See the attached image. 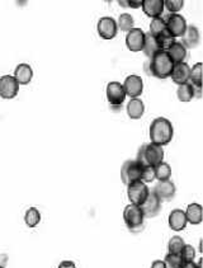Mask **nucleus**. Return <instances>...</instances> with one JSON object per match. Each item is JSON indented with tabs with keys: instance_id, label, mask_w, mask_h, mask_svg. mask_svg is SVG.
<instances>
[{
	"instance_id": "obj_31",
	"label": "nucleus",
	"mask_w": 203,
	"mask_h": 268,
	"mask_svg": "<svg viewBox=\"0 0 203 268\" xmlns=\"http://www.w3.org/2000/svg\"><path fill=\"white\" fill-rule=\"evenodd\" d=\"M184 245H186V243H184L183 238L179 237V235H175V237H173L172 239L169 240V243H168V251L172 254H180Z\"/></svg>"
},
{
	"instance_id": "obj_39",
	"label": "nucleus",
	"mask_w": 203,
	"mask_h": 268,
	"mask_svg": "<svg viewBox=\"0 0 203 268\" xmlns=\"http://www.w3.org/2000/svg\"><path fill=\"white\" fill-rule=\"evenodd\" d=\"M150 268H165L164 261H161V259H156V261L152 262Z\"/></svg>"
},
{
	"instance_id": "obj_3",
	"label": "nucleus",
	"mask_w": 203,
	"mask_h": 268,
	"mask_svg": "<svg viewBox=\"0 0 203 268\" xmlns=\"http://www.w3.org/2000/svg\"><path fill=\"white\" fill-rule=\"evenodd\" d=\"M135 160L143 167H155L164 162V147L152 143L144 144L138 149Z\"/></svg>"
},
{
	"instance_id": "obj_36",
	"label": "nucleus",
	"mask_w": 203,
	"mask_h": 268,
	"mask_svg": "<svg viewBox=\"0 0 203 268\" xmlns=\"http://www.w3.org/2000/svg\"><path fill=\"white\" fill-rule=\"evenodd\" d=\"M118 3L121 7L133 8V9L141 8V5H143V0H119Z\"/></svg>"
},
{
	"instance_id": "obj_7",
	"label": "nucleus",
	"mask_w": 203,
	"mask_h": 268,
	"mask_svg": "<svg viewBox=\"0 0 203 268\" xmlns=\"http://www.w3.org/2000/svg\"><path fill=\"white\" fill-rule=\"evenodd\" d=\"M107 101L112 107H119L126 101L124 85L119 82H109L106 89Z\"/></svg>"
},
{
	"instance_id": "obj_13",
	"label": "nucleus",
	"mask_w": 203,
	"mask_h": 268,
	"mask_svg": "<svg viewBox=\"0 0 203 268\" xmlns=\"http://www.w3.org/2000/svg\"><path fill=\"white\" fill-rule=\"evenodd\" d=\"M152 192L159 197V200L161 202H164V201H170L174 198L175 194H177V187H175L174 182H172L169 179V181L157 182L155 184Z\"/></svg>"
},
{
	"instance_id": "obj_29",
	"label": "nucleus",
	"mask_w": 203,
	"mask_h": 268,
	"mask_svg": "<svg viewBox=\"0 0 203 268\" xmlns=\"http://www.w3.org/2000/svg\"><path fill=\"white\" fill-rule=\"evenodd\" d=\"M165 31H167V23H165L164 18L159 17V18H154V20H151L150 31H149V33L152 34V36H155V37H159L160 34L164 33Z\"/></svg>"
},
{
	"instance_id": "obj_37",
	"label": "nucleus",
	"mask_w": 203,
	"mask_h": 268,
	"mask_svg": "<svg viewBox=\"0 0 203 268\" xmlns=\"http://www.w3.org/2000/svg\"><path fill=\"white\" fill-rule=\"evenodd\" d=\"M57 268H76V264L73 261H63Z\"/></svg>"
},
{
	"instance_id": "obj_4",
	"label": "nucleus",
	"mask_w": 203,
	"mask_h": 268,
	"mask_svg": "<svg viewBox=\"0 0 203 268\" xmlns=\"http://www.w3.org/2000/svg\"><path fill=\"white\" fill-rule=\"evenodd\" d=\"M124 221L131 232L143 229L145 224V215L140 206L132 205V203L127 205L124 210Z\"/></svg>"
},
{
	"instance_id": "obj_1",
	"label": "nucleus",
	"mask_w": 203,
	"mask_h": 268,
	"mask_svg": "<svg viewBox=\"0 0 203 268\" xmlns=\"http://www.w3.org/2000/svg\"><path fill=\"white\" fill-rule=\"evenodd\" d=\"M150 143L156 144L159 146H165L173 140L174 136V127L172 122L165 117H157L151 122L149 128Z\"/></svg>"
},
{
	"instance_id": "obj_8",
	"label": "nucleus",
	"mask_w": 203,
	"mask_h": 268,
	"mask_svg": "<svg viewBox=\"0 0 203 268\" xmlns=\"http://www.w3.org/2000/svg\"><path fill=\"white\" fill-rule=\"evenodd\" d=\"M164 20L165 23H167V31L169 32L173 39H178V37L183 36L187 27H188L186 18L181 14H169Z\"/></svg>"
},
{
	"instance_id": "obj_25",
	"label": "nucleus",
	"mask_w": 203,
	"mask_h": 268,
	"mask_svg": "<svg viewBox=\"0 0 203 268\" xmlns=\"http://www.w3.org/2000/svg\"><path fill=\"white\" fill-rule=\"evenodd\" d=\"M177 97L183 103H188V102H191L194 98V87L191 83L178 85Z\"/></svg>"
},
{
	"instance_id": "obj_35",
	"label": "nucleus",
	"mask_w": 203,
	"mask_h": 268,
	"mask_svg": "<svg viewBox=\"0 0 203 268\" xmlns=\"http://www.w3.org/2000/svg\"><path fill=\"white\" fill-rule=\"evenodd\" d=\"M155 179V173H154V167H144L143 169V176H141V182L144 183H150Z\"/></svg>"
},
{
	"instance_id": "obj_33",
	"label": "nucleus",
	"mask_w": 203,
	"mask_h": 268,
	"mask_svg": "<svg viewBox=\"0 0 203 268\" xmlns=\"http://www.w3.org/2000/svg\"><path fill=\"white\" fill-rule=\"evenodd\" d=\"M157 42H159L160 50H161V51H167L168 49H169L170 46H172L173 44H174L175 39H173V37L170 36L169 32L165 31L164 33L160 34V36L157 37Z\"/></svg>"
},
{
	"instance_id": "obj_14",
	"label": "nucleus",
	"mask_w": 203,
	"mask_h": 268,
	"mask_svg": "<svg viewBox=\"0 0 203 268\" xmlns=\"http://www.w3.org/2000/svg\"><path fill=\"white\" fill-rule=\"evenodd\" d=\"M140 207L141 210H143L144 215H145V219L155 218V216L160 213V208H161V201L159 200V197H157L154 192L150 191V194H149L146 201L140 206Z\"/></svg>"
},
{
	"instance_id": "obj_30",
	"label": "nucleus",
	"mask_w": 203,
	"mask_h": 268,
	"mask_svg": "<svg viewBox=\"0 0 203 268\" xmlns=\"http://www.w3.org/2000/svg\"><path fill=\"white\" fill-rule=\"evenodd\" d=\"M186 262L183 261L180 254L168 253L164 258L165 268H183Z\"/></svg>"
},
{
	"instance_id": "obj_22",
	"label": "nucleus",
	"mask_w": 203,
	"mask_h": 268,
	"mask_svg": "<svg viewBox=\"0 0 203 268\" xmlns=\"http://www.w3.org/2000/svg\"><path fill=\"white\" fill-rule=\"evenodd\" d=\"M187 51L188 50H187L186 47L180 44V42L175 41L174 44L169 47V49L165 51V52L169 55V58L172 59L173 63L179 64V63H184V61H186Z\"/></svg>"
},
{
	"instance_id": "obj_23",
	"label": "nucleus",
	"mask_w": 203,
	"mask_h": 268,
	"mask_svg": "<svg viewBox=\"0 0 203 268\" xmlns=\"http://www.w3.org/2000/svg\"><path fill=\"white\" fill-rule=\"evenodd\" d=\"M143 51L148 58H151V56H154L156 52L161 51L160 50L159 42H157V37L152 36L149 32L145 33V44H144Z\"/></svg>"
},
{
	"instance_id": "obj_26",
	"label": "nucleus",
	"mask_w": 203,
	"mask_h": 268,
	"mask_svg": "<svg viewBox=\"0 0 203 268\" xmlns=\"http://www.w3.org/2000/svg\"><path fill=\"white\" fill-rule=\"evenodd\" d=\"M25 222L28 227H36L41 222V213L38 208L29 207L25 214Z\"/></svg>"
},
{
	"instance_id": "obj_28",
	"label": "nucleus",
	"mask_w": 203,
	"mask_h": 268,
	"mask_svg": "<svg viewBox=\"0 0 203 268\" xmlns=\"http://www.w3.org/2000/svg\"><path fill=\"white\" fill-rule=\"evenodd\" d=\"M117 26H118V29H121L122 32L128 33L131 29L135 28V20H133V17L130 13H124V14L119 15L118 21H117Z\"/></svg>"
},
{
	"instance_id": "obj_38",
	"label": "nucleus",
	"mask_w": 203,
	"mask_h": 268,
	"mask_svg": "<svg viewBox=\"0 0 203 268\" xmlns=\"http://www.w3.org/2000/svg\"><path fill=\"white\" fill-rule=\"evenodd\" d=\"M183 268H202L201 261H199L198 263H196V262H187V263H184Z\"/></svg>"
},
{
	"instance_id": "obj_2",
	"label": "nucleus",
	"mask_w": 203,
	"mask_h": 268,
	"mask_svg": "<svg viewBox=\"0 0 203 268\" xmlns=\"http://www.w3.org/2000/svg\"><path fill=\"white\" fill-rule=\"evenodd\" d=\"M148 68L149 74L152 76L157 78V79H167L172 75L174 63L165 51H159L154 56H151L150 61L148 63Z\"/></svg>"
},
{
	"instance_id": "obj_21",
	"label": "nucleus",
	"mask_w": 203,
	"mask_h": 268,
	"mask_svg": "<svg viewBox=\"0 0 203 268\" xmlns=\"http://www.w3.org/2000/svg\"><path fill=\"white\" fill-rule=\"evenodd\" d=\"M184 214H186L187 222H189V224L199 225L202 222V206L199 203H189Z\"/></svg>"
},
{
	"instance_id": "obj_15",
	"label": "nucleus",
	"mask_w": 203,
	"mask_h": 268,
	"mask_svg": "<svg viewBox=\"0 0 203 268\" xmlns=\"http://www.w3.org/2000/svg\"><path fill=\"white\" fill-rule=\"evenodd\" d=\"M199 42H201V33H199L198 27L193 25L187 27L186 32H184V34L181 36L180 44L188 50V49H196V47L199 45Z\"/></svg>"
},
{
	"instance_id": "obj_6",
	"label": "nucleus",
	"mask_w": 203,
	"mask_h": 268,
	"mask_svg": "<svg viewBox=\"0 0 203 268\" xmlns=\"http://www.w3.org/2000/svg\"><path fill=\"white\" fill-rule=\"evenodd\" d=\"M150 189L146 186V183L138 181L135 183H131L127 186V197L130 200V203L136 206H141L148 198Z\"/></svg>"
},
{
	"instance_id": "obj_11",
	"label": "nucleus",
	"mask_w": 203,
	"mask_h": 268,
	"mask_svg": "<svg viewBox=\"0 0 203 268\" xmlns=\"http://www.w3.org/2000/svg\"><path fill=\"white\" fill-rule=\"evenodd\" d=\"M124 89L126 93V97L138 98L144 93V80L140 75H128L124 82Z\"/></svg>"
},
{
	"instance_id": "obj_27",
	"label": "nucleus",
	"mask_w": 203,
	"mask_h": 268,
	"mask_svg": "<svg viewBox=\"0 0 203 268\" xmlns=\"http://www.w3.org/2000/svg\"><path fill=\"white\" fill-rule=\"evenodd\" d=\"M189 83L194 88H202V63L194 64L189 73Z\"/></svg>"
},
{
	"instance_id": "obj_16",
	"label": "nucleus",
	"mask_w": 203,
	"mask_h": 268,
	"mask_svg": "<svg viewBox=\"0 0 203 268\" xmlns=\"http://www.w3.org/2000/svg\"><path fill=\"white\" fill-rule=\"evenodd\" d=\"M141 8H143L144 13L149 18H151V20L163 17V13H164V0H143Z\"/></svg>"
},
{
	"instance_id": "obj_9",
	"label": "nucleus",
	"mask_w": 203,
	"mask_h": 268,
	"mask_svg": "<svg viewBox=\"0 0 203 268\" xmlns=\"http://www.w3.org/2000/svg\"><path fill=\"white\" fill-rule=\"evenodd\" d=\"M98 34L102 40H113L118 33V26H117V21L113 20L112 17H102L98 21L97 25Z\"/></svg>"
},
{
	"instance_id": "obj_19",
	"label": "nucleus",
	"mask_w": 203,
	"mask_h": 268,
	"mask_svg": "<svg viewBox=\"0 0 203 268\" xmlns=\"http://www.w3.org/2000/svg\"><path fill=\"white\" fill-rule=\"evenodd\" d=\"M13 76H14V79L17 80L19 85H27L33 79V69L28 64H19L15 68Z\"/></svg>"
},
{
	"instance_id": "obj_20",
	"label": "nucleus",
	"mask_w": 203,
	"mask_h": 268,
	"mask_svg": "<svg viewBox=\"0 0 203 268\" xmlns=\"http://www.w3.org/2000/svg\"><path fill=\"white\" fill-rule=\"evenodd\" d=\"M126 109L131 120H140L145 113V103L140 98H132L127 103Z\"/></svg>"
},
{
	"instance_id": "obj_17",
	"label": "nucleus",
	"mask_w": 203,
	"mask_h": 268,
	"mask_svg": "<svg viewBox=\"0 0 203 268\" xmlns=\"http://www.w3.org/2000/svg\"><path fill=\"white\" fill-rule=\"evenodd\" d=\"M189 73H191V66L184 61V63L174 64L170 78L175 84L181 85L189 83Z\"/></svg>"
},
{
	"instance_id": "obj_32",
	"label": "nucleus",
	"mask_w": 203,
	"mask_h": 268,
	"mask_svg": "<svg viewBox=\"0 0 203 268\" xmlns=\"http://www.w3.org/2000/svg\"><path fill=\"white\" fill-rule=\"evenodd\" d=\"M184 7V0H164V9L170 14H178Z\"/></svg>"
},
{
	"instance_id": "obj_18",
	"label": "nucleus",
	"mask_w": 203,
	"mask_h": 268,
	"mask_svg": "<svg viewBox=\"0 0 203 268\" xmlns=\"http://www.w3.org/2000/svg\"><path fill=\"white\" fill-rule=\"evenodd\" d=\"M168 222H169V227L173 232H181V230L186 229L187 224H188L187 222L186 214L180 208H175V210H173L170 213Z\"/></svg>"
},
{
	"instance_id": "obj_24",
	"label": "nucleus",
	"mask_w": 203,
	"mask_h": 268,
	"mask_svg": "<svg viewBox=\"0 0 203 268\" xmlns=\"http://www.w3.org/2000/svg\"><path fill=\"white\" fill-rule=\"evenodd\" d=\"M154 173H155V179H157L159 182H164V181H169L173 171H172V167H170L167 162H161L157 165H155Z\"/></svg>"
},
{
	"instance_id": "obj_34",
	"label": "nucleus",
	"mask_w": 203,
	"mask_h": 268,
	"mask_svg": "<svg viewBox=\"0 0 203 268\" xmlns=\"http://www.w3.org/2000/svg\"><path fill=\"white\" fill-rule=\"evenodd\" d=\"M180 256L186 263L187 262H194V258H196V249H194V246H192L191 244H186V245L183 246V249H181Z\"/></svg>"
},
{
	"instance_id": "obj_10",
	"label": "nucleus",
	"mask_w": 203,
	"mask_h": 268,
	"mask_svg": "<svg viewBox=\"0 0 203 268\" xmlns=\"http://www.w3.org/2000/svg\"><path fill=\"white\" fill-rule=\"evenodd\" d=\"M19 87L13 75H3L0 76V98L13 99L18 95Z\"/></svg>"
},
{
	"instance_id": "obj_40",
	"label": "nucleus",
	"mask_w": 203,
	"mask_h": 268,
	"mask_svg": "<svg viewBox=\"0 0 203 268\" xmlns=\"http://www.w3.org/2000/svg\"><path fill=\"white\" fill-rule=\"evenodd\" d=\"M0 268H4V267H3V266H2V264H0Z\"/></svg>"
},
{
	"instance_id": "obj_5",
	"label": "nucleus",
	"mask_w": 203,
	"mask_h": 268,
	"mask_svg": "<svg viewBox=\"0 0 203 268\" xmlns=\"http://www.w3.org/2000/svg\"><path fill=\"white\" fill-rule=\"evenodd\" d=\"M143 169V165L138 164L136 160H127L121 167V181L124 182L126 186L141 181Z\"/></svg>"
},
{
	"instance_id": "obj_12",
	"label": "nucleus",
	"mask_w": 203,
	"mask_h": 268,
	"mask_svg": "<svg viewBox=\"0 0 203 268\" xmlns=\"http://www.w3.org/2000/svg\"><path fill=\"white\" fill-rule=\"evenodd\" d=\"M145 44V32L141 28H132L126 34V46L131 52H141Z\"/></svg>"
}]
</instances>
